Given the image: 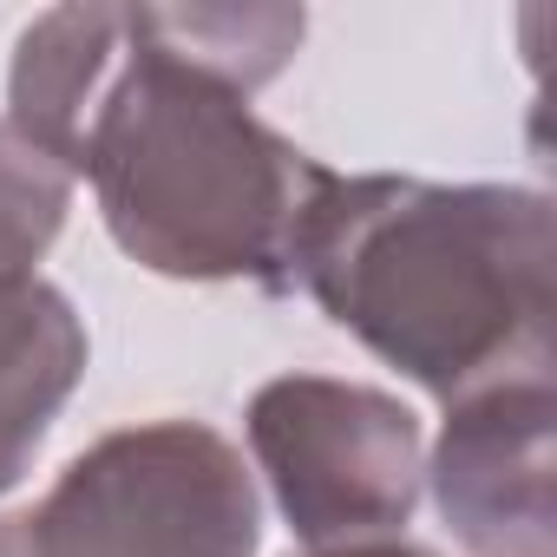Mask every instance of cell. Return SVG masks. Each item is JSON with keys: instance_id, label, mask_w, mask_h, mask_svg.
I'll return each mask as SVG.
<instances>
[{"instance_id": "1", "label": "cell", "mask_w": 557, "mask_h": 557, "mask_svg": "<svg viewBox=\"0 0 557 557\" xmlns=\"http://www.w3.org/2000/svg\"><path fill=\"white\" fill-rule=\"evenodd\" d=\"M302 27V8H47L14 40L8 125L99 190L138 269L289 296L329 164L249 92L296 60Z\"/></svg>"}, {"instance_id": "2", "label": "cell", "mask_w": 557, "mask_h": 557, "mask_svg": "<svg viewBox=\"0 0 557 557\" xmlns=\"http://www.w3.org/2000/svg\"><path fill=\"white\" fill-rule=\"evenodd\" d=\"M557 210L524 184H426L329 171L296 289L433 400L550 374Z\"/></svg>"}, {"instance_id": "3", "label": "cell", "mask_w": 557, "mask_h": 557, "mask_svg": "<svg viewBox=\"0 0 557 557\" xmlns=\"http://www.w3.org/2000/svg\"><path fill=\"white\" fill-rule=\"evenodd\" d=\"M21 537L27 557H256L262 498L216 426L145 420L92 440Z\"/></svg>"}, {"instance_id": "4", "label": "cell", "mask_w": 557, "mask_h": 557, "mask_svg": "<svg viewBox=\"0 0 557 557\" xmlns=\"http://www.w3.org/2000/svg\"><path fill=\"white\" fill-rule=\"evenodd\" d=\"M243 426L275 511L309 550L400 537L420 505V413L400 394L335 374H283L249 394Z\"/></svg>"}, {"instance_id": "5", "label": "cell", "mask_w": 557, "mask_h": 557, "mask_svg": "<svg viewBox=\"0 0 557 557\" xmlns=\"http://www.w3.org/2000/svg\"><path fill=\"white\" fill-rule=\"evenodd\" d=\"M557 394L550 374L492 381L446 407L426 485L472 557L557 550Z\"/></svg>"}, {"instance_id": "6", "label": "cell", "mask_w": 557, "mask_h": 557, "mask_svg": "<svg viewBox=\"0 0 557 557\" xmlns=\"http://www.w3.org/2000/svg\"><path fill=\"white\" fill-rule=\"evenodd\" d=\"M86 322L53 283L0 289V498H8L34 453L47 446L60 407L86 381Z\"/></svg>"}, {"instance_id": "7", "label": "cell", "mask_w": 557, "mask_h": 557, "mask_svg": "<svg viewBox=\"0 0 557 557\" xmlns=\"http://www.w3.org/2000/svg\"><path fill=\"white\" fill-rule=\"evenodd\" d=\"M73 177L0 119V289L34 283L40 256L66 230Z\"/></svg>"}, {"instance_id": "8", "label": "cell", "mask_w": 557, "mask_h": 557, "mask_svg": "<svg viewBox=\"0 0 557 557\" xmlns=\"http://www.w3.org/2000/svg\"><path fill=\"white\" fill-rule=\"evenodd\" d=\"M309 557H433L407 537H368V544H335V550H309Z\"/></svg>"}, {"instance_id": "9", "label": "cell", "mask_w": 557, "mask_h": 557, "mask_svg": "<svg viewBox=\"0 0 557 557\" xmlns=\"http://www.w3.org/2000/svg\"><path fill=\"white\" fill-rule=\"evenodd\" d=\"M0 557H27V537H21V518H0Z\"/></svg>"}]
</instances>
